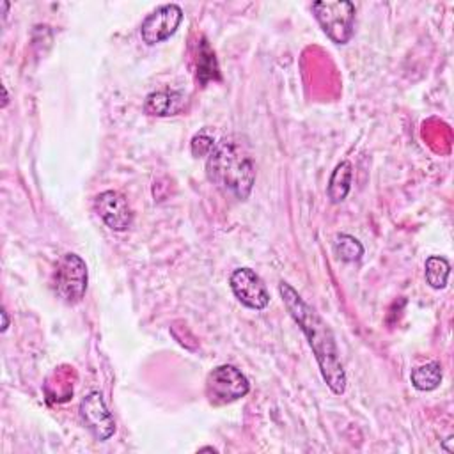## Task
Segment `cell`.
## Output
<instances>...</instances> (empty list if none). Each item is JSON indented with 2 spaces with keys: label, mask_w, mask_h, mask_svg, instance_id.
<instances>
[{
  "label": "cell",
  "mask_w": 454,
  "mask_h": 454,
  "mask_svg": "<svg viewBox=\"0 0 454 454\" xmlns=\"http://www.w3.org/2000/svg\"><path fill=\"white\" fill-rule=\"evenodd\" d=\"M94 211L112 231L122 232L131 227L133 213L128 200L115 190H105L94 199Z\"/></svg>",
  "instance_id": "9"
},
{
  "label": "cell",
  "mask_w": 454,
  "mask_h": 454,
  "mask_svg": "<svg viewBox=\"0 0 454 454\" xmlns=\"http://www.w3.org/2000/svg\"><path fill=\"white\" fill-rule=\"evenodd\" d=\"M206 172L211 183L239 200L250 195L255 181L252 156L232 138H223L215 144L206 160Z\"/></svg>",
  "instance_id": "2"
},
{
  "label": "cell",
  "mask_w": 454,
  "mask_h": 454,
  "mask_svg": "<svg viewBox=\"0 0 454 454\" xmlns=\"http://www.w3.org/2000/svg\"><path fill=\"white\" fill-rule=\"evenodd\" d=\"M204 450H209V452H216V449H215V447H200V449H199V452H204Z\"/></svg>",
  "instance_id": "18"
},
{
  "label": "cell",
  "mask_w": 454,
  "mask_h": 454,
  "mask_svg": "<svg viewBox=\"0 0 454 454\" xmlns=\"http://www.w3.org/2000/svg\"><path fill=\"white\" fill-rule=\"evenodd\" d=\"M278 293L284 301L286 310L293 317V321L300 326L303 335L307 337V342L314 353V358L317 362L319 372L323 381L328 385V388L340 395L346 390V371L339 356V348L335 342V335L328 323L316 312L314 307H310L300 293L287 282L278 284Z\"/></svg>",
  "instance_id": "1"
},
{
  "label": "cell",
  "mask_w": 454,
  "mask_h": 454,
  "mask_svg": "<svg viewBox=\"0 0 454 454\" xmlns=\"http://www.w3.org/2000/svg\"><path fill=\"white\" fill-rule=\"evenodd\" d=\"M2 332H5L9 328V316H7V310L2 309Z\"/></svg>",
  "instance_id": "17"
},
{
  "label": "cell",
  "mask_w": 454,
  "mask_h": 454,
  "mask_svg": "<svg viewBox=\"0 0 454 454\" xmlns=\"http://www.w3.org/2000/svg\"><path fill=\"white\" fill-rule=\"evenodd\" d=\"M250 390L247 376L234 365L223 364L209 371L206 378V397L213 406H223L245 397Z\"/></svg>",
  "instance_id": "5"
},
{
  "label": "cell",
  "mask_w": 454,
  "mask_h": 454,
  "mask_svg": "<svg viewBox=\"0 0 454 454\" xmlns=\"http://www.w3.org/2000/svg\"><path fill=\"white\" fill-rule=\"evenodd\" d=\"M335 255L344 262L360 261L364 255V245L351 234H339L333 241Z\"/></svg>",
  "instance_id": "15"
},
{
  "label": "cell",
  "mask_w": 454,
  "mask_h": 454,
  "mask_svg": "<svg viewBox=\"0 0 454 454\" xmlns=\"http://www.w3.org/2000/svg\"><path fill=\"white\" fill-rule=\"evenodd\" d=\"M215 138L213 137H209L206 131H200V133H197L193 138H192V154L195 156V158H199V156H207L211 151H213V147H215Z\"/></svg>",
  "instance_id": "16"
},
{
  "label": "cell",
  "mask_w": 454,
  "mask_h": 454,
  "mask_svg": "<svg viewBox=\"0 0 454 454\" xmlns=\"http://www.w3.org/2000/svg\"><path fill=\"white\" fill-rule=\"evenodd\" d=\"M193 59H195V74H197V80L200 82V85H206L207 82L220 78L215 51L204 35H200L195 43V57Z\"/></svg>",
  "instance_id": "11"
},
{
  "label": "cell",
  "mask_w": 454,
  "mask_h": 454,
  "mask_svg": "<svg viewBox=\"0 0 454 454\" xmlns=\"http://www.w3.org/2000/svg\"><path fill=\"white\" fill-rule=\"evenodd\" d=\"M183 21V9L177 4H165L151 11L140 25V37L145 44L154 46L176 34Z\"/></svg>",
  "instance_id": "6"
},
{
  "label": "cell",
  "mask_w": 454,
  "mask_h": 454,
  "mask_svg": "<svg viewBox=\"0 0 454 454\" xmlns=\"http://www.w3.org/2000/svg\"><path fill=\"white\" fill-rule=\"evenodd\" d=\"M351 179H353V167L349 161L344 160L333 168V172L328 179L326 193L333 204H339L348 197L349 188H351Z\"/></svg>",
  "instance_id": "12"
},
{
  "label": "cell",
  "mask_w": 454,
  "mask_h": 454,
  "mask_svg": "<svg viewBox=\"0 0 454 454\" xmlns=\"http://www.w3.org/2000/svg\"><path fill=\"white\" fill-rule=\"evenodd\" d=\"M234 296L248 309L262 310L270 303V293L262 278L250 268H236L229 277Z\"/></svg>",
  "instance_id": "7"
},
{
  "label": "cell",
  "mask_w": 454,
  "mask_h": 454,
  "mask_svg": "<svg viewBox=\"0 0 454 454\" xmlns=\"http://www.w3.org/2000/svg\"><path fill=\"white\" fill-rule=\"evenodd\" d=\"M314 16L326 34V37L335 44H346L355 30V5L348 0H321L312 4Z\"/></svg>",
  "instance_id": "3"
},
{
  "label": "cell",
  "mask_w": 454,
  "mask_h": 454,
  "mask_svg": "<svg viewBox=\"0 0 454 454\" xmlns=\"http://www.w3.org/2000/svg\"><path fill=\"white\" fill-rule=\"evenodd\" d=\"M87 264L78 254H64L53 273V287L57 296L67 303V305H76L83 300L85 291H87Z\"/></svg>",
  "instance_id": "4"
},
{
  "label": "cell",
  "mask_w": 454,
  "mask_h": 454,
  "mask_svg": "<svg viewBox=\"0 0 454 454\" xmlns=\"http://www.w3.org/2000/svg\"><path fill=\"white\" fill-rule=\"evenodd\" d=\"M80 417L85 424V427L90 431V434L105 442L114 436L115 433V420L114 415L108 411L103 395L98 390L89 392L82 403H80Z\"/></svg>",
  "instance_id": "8"
},
{
  "label": "cell",
  "mask_w": 454,
  "mask_h": 454,
  "mask_svg": "<svg viewBox=\"0 0 454 454\" xmlns=\"http://www.w3.org/2000/svg\"><path fill=\"white\" fill-rule=\"evenodd\" d=\"M186 96L181 90H154L144 101V112L153 117L177 115L186 108Z\"/></svg>",
  "instance_id": "10"
},
{
  "label": "cell",
  "mask_w": 454,
  "mask_h": 454,
  "mask_svg": "<svg viewBox=\"0 0 454 454\" xmlns=\"http://www.w3.org/2000/svg\"><path fill=\"white\" fill-rule=\"evenodd\" d=\"M442 365L438 362H427L424 365H419L411 371L410 380L417 390L429 392L434 390L442 383Z\"/></svg>",
  "instance_id": "13"
},
{
  "label": "cell",
  "mask_w": 454,
  "mask_h": 454,
  "mask_svg": "<svg viewBox=\"0 0 454 454\" xmlns=\"http://www.w3.org/2000/svg\"><path fill=\"white\" fill-rule=\"evenodd\" d=\"M424 275H426V282L433 287V289H443L447 286V278L450 273V264L445 257L442 255H429L426 259L424 264Z\"/></svg>",
  "instance_id": "14"
}]
</instances>
